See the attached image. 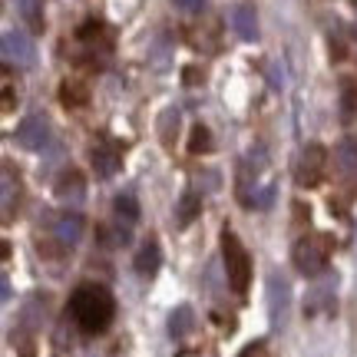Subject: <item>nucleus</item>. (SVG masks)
<instances>
[{
	"label": "nucleus",
	"mask_w": 357,
	"mask_h": 357,
	"mask_svg": "<svg viewBox=\"0 0 357 357\" xmlns=\"http://www.w3.org/2000/svg\"><path fill=\"white\" fill-rule=\"evenodd\" d=\"M119 162H123V155H119V149H113V146H96L93 149V169H96V176L100 178H109L119 169Z\"/></svg>",
	"instance_id": "obj_11"
},
{
	"label": "nucleus",
	"mask_w": 357,
	"mask_h": 357,
	"mask_svg": "<svg viewBox=\"0 0 357 357\" xmlns=\"http://www.w3.org/2000/svg\"><path fill=\"white\" fill-rule=\"evenodd\" d=\"M176 3H178V7H182L185 13H199V10L205 7V0H176Z\"/></svg>",
	"instance_id": "obj_20"
},
{
	"label": "nucleus",
	"mask_w": 357,
	"mask_h": 357,
	"mask_svg": "<svg viewBox=\"0 0 357 357\" xmlns=\"http://www.w3.org/2000/svg\"><path fill=\"white\" fill-rule=\"evenodd\" d=\"M79 235H83V218L73 212V215H60V222H56V238L63 245H77Z\"/></svg>",
	"instance_id": "obj_13"
},
{
	"label": "nucleus",
	"mask_w": 357,
	"mask_h": 357,
	"mask_svg": "<svg viewBox=\"0 0 357 357\" xmlns=\"http://www.w3.org/2000/svg\"><path fill=\"white\" fill-rule=\"evenodd\" d=\"M60 100H63V106H70V109H79V106L89 102V89L83 86V83H70V79H66L63 86H60Z\"/></svg>",
	"instance_id": "obj_15"
},
{
	"label": "nucleus",
	"mask_w": 357,
	"mask_h": 357,
	"mask_svg": "<svg viewBox=\"0 0 357 357\" xmlns=\"http://www.w3.org/2000/svg\"><path fill=\"white\" fill-rule=\"evenodd\" d=\"M324 169H328V149L318 146V142H307L305 149H301L298 169H294L298 185H301V189H314V185H321V182H324Z\"/></svg>",
	"instance_id": "obj_4"
},
{
	"label": "nucleus",
	"mask_w": 357,
	"mask_h": 357,
	"mask_svg": "<svg viewBox=\"0 0 357 357\" xmlns=\"http://www.w3.org/2000/svg\"><path fill=\"white\" fill-rule=\"evenodd\" d=\"M172 126H178V109H166L162 113V126H159V136L166 146H172Z\"/></svg>",
	"instance_id": "obj_18"
},
{
	"label": "nucleus",
	"mask_w": 357,
	"mask_h": 357,
	"mask_svg": "<svg viewBox=\"0 0 357 357\" xmlns=\"http://www.w3.org/2000/svg\"><path fill=\"white\" fill-rule=\"evenodd\" d=\"M222 261H225V278L235 294H245L252 284V258L245 252L242 238L235 231H222Z\"/></svg>",
	"instance_id": "obj_2"
},
{
	"label": "nucleus",
	"mask_w": 357,
	"mask_h": 357,
	"mask_svg": "<svg viewBox=\"0 0 357 357\" xmlns=\"http://www.w3.org/2000/svg\"><path fill=\"white\" fill-rule=\"evenodd\" d=\"M208 149H212V132H208V129L202 126V123H199V126L192 129V139H189V153H208Z\"/></svg>",
	"instance_id": "obj_17"
},
{
	"label": "nucleus",
	"mask_w": 357,
	"mask_h": 357,
	"mask_svg": "<svg viewBox=\"0 0 357 357\" xmlns=\"http://www.w3.org/2000/svg\"><path fill=\"white\" fill-rule=\"evenodd\" d=\"M199 212H202V199L195 195V189H185L176 205V222L185 229V225H192V222L199 218Z\"/></svg>",
	"instance_id": "obj_12"
},
{
	"label": "nucleus",
	"mask_w": 357,
	"mask_h": 357,
	"mask_svg": "<svg viewBox=\"0 0 357 357\" xmlns=\"http://www.w3.org/2000/svg\"><path fill=\"white\" fill-rule=\"evenodd\" d=\"M328 238H321V235H301L291 248V261L294 268L305 275V278H318L321 271L328 268Z\"/></svg>",
	"instance_id": "obj_3"
},
{
	"label": "nucleus",
	"mask_w": 357,
	"mask_h": 357,
	"mask_svg": "<svg viewBox=\"0 0 357 357\" xmlns=\"http://www.w3.org/2000/svg\"><path fill=\"white\" fill-rule=\"evenodd\" d=\"M70 314H73V321H77V328L83 334H102L113 324L116 314L113 294L102 284H79L73 298H70Z\"/></svg>",
	"instance_id": "obj_1"
},
{
	"label": "nucleus",
	"mask_w": 357,
	"mask_h": 357,
	"mask_svg": "<svg viewBox=\"0 0 357 357\" xmlns=\"http://www.w3.org/2000/svg\"><path fill=\"white\" fill-rule=\"evenodd\" d=\"M136 275L139 278H153L155 271H159V265H162V248H159V242L155 238H146V242L139 245V255H136Z\"/></svg>",
	"instance_id": "obj_9"
},
{
	"label": "nucleus",
	"mask_w": 357,
	"mask_h": 357,
	"mask_svg": "<svg viewBox=\"0 0 357 357\" xmlns=\"http://www.w3.org/2000/svg\"><path fill=\"white\" fill-rule=\"evenodd\" d=\"M56 199L60 202H83L86 199V178L79 169H66L56 182Z\"/></svg>",
	"instance_id": "obj_8"
},
{
	"label": "nucleus",
	"mask_w": 357,
	"mask_h": 357,
	"mask_svg": "<svg viewBox=\"0 0 357 357\" xmlns=\"http://www.w3.org/2000/svg\"><path fill=\"white\" fill-rule=\"evenodd\" d=\"M192 324H195V314H192L189 305H178L172 314H169V334L172 337H185L192 331Z\"/></svg>",
	"instance_id": "obj_14"
},
{
	"label": "nucleus",
	"mask_w": 357,
	"mask_h": 357,
	"mask_svg": "<svg viewBox=\"0 0 357 357\" xmlns=\"http://www.w3.org/2000/svg\"><path fill=\"white\" fill-rule=\"evenodd\" d=\"M288 301H291V291H288V281L281 278L278 271H271L268 278V314H271V328H278L284 321V311H288Z\"/></svg>",
	"instance_id": "obj_6"
},
{
	"label": "nucleus",
	"mask_w": 357,
	"mask_h": 357,
	"mask_svg": "<svg viewBox=\"0 0 357 357\" xmlns=\"http://www.w3.org/2000/svg\"><path fill=\"white\" fill-rule=\"evenodd\" d=\"M231 30L238 33L242 40H258V17H255V7H248V3H238L235 10H231Z\"/></svg>",
	"instance_id": "obj_10"
},
{
	"label": "nucleus",
	"mask_w": 357,
	"mask_h": 357,
	"mask_svg": "<svg viewBox=\"0 0 357 357\" xmlns=\"http://www.w3.org/2000/svg\"><path fill=\"white\" fill-rule=\"evenodd\" d=\"M47 139H50V126H47L43 116H26L24 123L17 126V142H20L24 149L40 153V149L47 146Z\"/></svg>",
	"instance_id": "obj_5"
},
{
	"label": "nucleus",
	"mask_w": 357,
	"mask_h": 357,
	"mask_svg": "<svg viewBox=\"0 0 357 357\" xmlns=\"http://www.w3.org/2000/svg\"><path fill=\"white\" fill-rule=\"evenodd\" d=\"M3 60L7 63H20V66H26L33 60V43H30V37H26L24 30H7L3 33Z\"/></svg>",
	"instance_id": "obj_7"
},
{
	"label": "nucleus",
	"mask_w": 357,
	"mask_h": 357,
	"mask_svg": "<svg viewBox=\"0 0 357 357\" xmlns=\"http://www.w3.org/2000/svg\"><path fill=\"white\" fill-rule=\"evenodd\" d=\"M116 215L132 225V222L139 218V205H136V199H132V195H116Z\"/></svg>",
	"instance_id": "obj_16"
},
{
	"label": "nucleus",
	"mask_w": 357,
	"mask_h": 357,
	"mask_svg": "<svg viewBox=\"0 0 357 357\" xmlns=\"http://www.w3.org/2000/svg\"><path fill=\"white\" fill-rule=\"evenodd\" d=\"M311 222V212L305 208V202H294V225H307Z\"/></svg>",
	"instance_id": "obj_19"
}]
</instances>
